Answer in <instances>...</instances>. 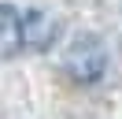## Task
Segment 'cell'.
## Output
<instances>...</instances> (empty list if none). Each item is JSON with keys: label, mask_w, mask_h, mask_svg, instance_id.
Wrapping results in <instances>:
<instances>
[{"label": "cell", "mask_w": 122, "mask_h": 119, "mask_svg": "<svg viewBox=\"0 0 122 119\" xmlns=\"http://www.w3.org/2000/svg\"><path fill=\"white\" fill-rule=\"evenodd\" d=\"M63 63H67L70 78H78V82H96L100 74H104V67H107V52H104V45H100L96 37L85 34V37H78V41L67 48Z\"/></svg>", "instance_id": "1"}, {"label": "cell", "mask_w": 122, "mask_h": 119, "mask_svg": "<svg viewBox=\"0 0 122 119\" xmlns=\"http://www.w3.org/2000/svg\"><path fill=\"white\" fill-rule=\"evenodd\" d=\"M59 34V22L52 19L48 11H41V7H26L22 11V48H48L52 45V37Z\"/></svg>", "instance_id": "2"}, {"label": "cell", "mask_w": 122, "mask_h": 119, "mask_svg": "<svg viewBox=\"0 0 122 119\" xmlns=\"http://www.w3.org/2000/svg\"><path fill=\"white\" fill-rule=\"evenodd\" d=\"M0 22H4V41H0V48H4V56H15V52L22 48V15L11 4H4L0 7Z\"/></svg>", "instance_id": "3"}]
</instances>
